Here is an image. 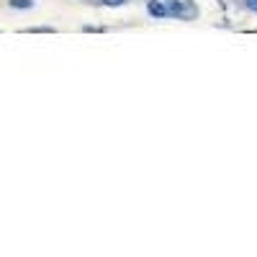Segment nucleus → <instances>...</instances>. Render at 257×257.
<instances>
[{
    "label": "nucleus",
    "instance_id": "nucleus-2",
    "mask_svg": "<svg viewBox=\"0 0 257 257\" xmlns=\"http://www.w3.org/2000/svg\"><path fill=\"white\" fill-rule=\"evenodd\" d=\"M147 11H149V16H155V18H167V8H165L162 0H149Z\"/></svg>",
    "mask_w": 257,
    "mask_h": 257
},
{
    "label": "nucleus",
    "instance_id": "nucleus-4",
    "mask_svg": "<svg viewBox=\"0 0 257 257\" xmlns=\"http://www.w3.org/2000/svg\"><path fill=\"white\" fill-rule=\"evenodd\" d=\"M26 34H52V26H34V29H24Z\"/></svg>",
    "mask_w": 257,
    "mask_h": 257
},
{
    "label": "nucleus",
    "instance_id": "nucleus-5",
    "mask_svg": "<svg viewBox=\"0 0 257 257\" xmlns=\"http://www.w3.org/2000/svg\"><path fill=\"white\" fill-rule=\"evenodd\" d=\"M123 3H126V0H103V6H108V8H118Z\"/></svg>",
    "mask_w": 257,
    "mask_h": 257
},
{
    "label": "nucleus",
    "instance_id": "nucleus-3",
    "mask_svg": "<svg viewBox=\"0 0 257 257\" xmlns=\"http://www.w3.org/2000/svg\"><path fill=\"white\" fill-rule=\"evenodd\" d=\"M8 6L13 11H31L34 8V0H8Z\"/></svg>",
    "mask_w": 257,
    "mask_h": 257
},
{
    "label": "nucleus",
    "instance_id": "nucleus-1",
    "mask_svg": "<svg viewBox=\"0 0 257 257\" xmlns=\"http://www.w3.org/2000/svg\"><path fill=\"white\" fill-rule=\"evenodd\" d=\"M165 8H167V16H175L180 21H193L198 16V8L193 0H165Z\"/></svg>",
    "mask_w": 257,
    "mask_h": 257
},
{
    "label": "nucleus",
    "instance_id": "nucleus-6",
    "mask_svg": "<svg viewBox=\"0 0 257 257\" xmlns=\"http://www.w3.org/2000/svg\"><path fill=\"white\" fill-rule=\"evenodd\" d=\"M244 6H247L249 11H254V13H257V0H244Z\"/></svg>",
    "mask_w": 257,
    "mask_h": 257
}]
</instances>
